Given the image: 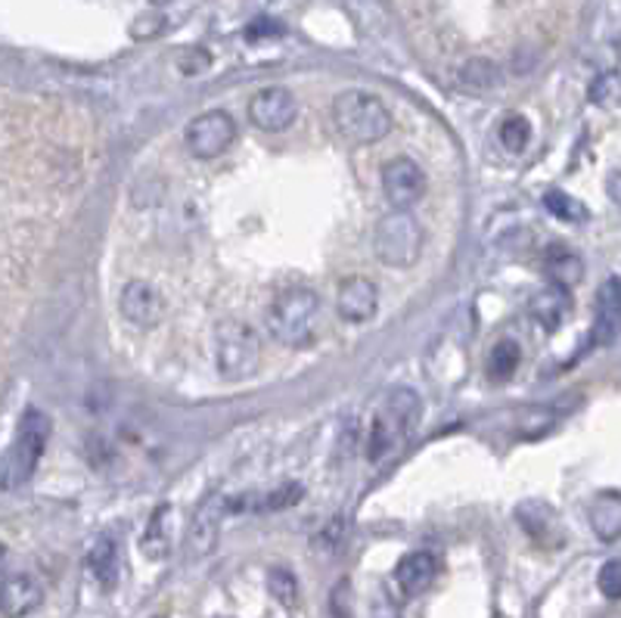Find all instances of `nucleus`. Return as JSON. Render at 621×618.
<instances>
[{
  "label": "nucleus",
  "instance_id": "20",
  "mask_svg": "<svg viewBox=\"0 0 621 618\" xmlns=\"http://www.w3.org/2000/svg\"><path fill=\"white\" fill-rule=\"evenodd\" d=\"M543 271L550 277L553 287H563V290H572L575 283H582L584 277V261L569 249H553L543 261Z\"/></svg>",
  "mask_w": 621,
  "mask_h": 618
},
{
  "label": "nucleus",
  "instance_id": "24",
  "mask_svg": "<svg viewBox=\"0 0 621 618\" xmlns=\"http://www.w3.org/2000/svg\"><path fill=\"white\" fill-rule=\"evenodd\" d=\"M587 97L594 106H602V109H616L621 103V75L619 72H602V75L594 78Z\"/></svg>",
  "mask_w": 621,
  "mask_h": 618
},
{
  "label": "nucleus",
  "instance_id": "2",
  "mask_svg": "<svg viewBox=\"0 0 621 618\" xmlns=\"http://www.w3.org/2000/svg\"><path fill=\"white\" fill-rule=\"evenodd\" d=\"M268 333L286 348H308L320 329V295L308 287L280 292L268 308Z\"/></svg>",
  "mask_w": 621,
  "mask_h": 618
},
{
  "label": "nucleus",
  "instance_id": "25",
  "mask_svg": "<svg viewBox=\"0 0 621 618\" xmlns=\"http://www.w3.org/2000/svg\"><path fill=\"white\" fill-rule=\"evenodd\" d=\"M543 209L553 214V218H560V221H587V209L575 196L563 194V190L543 194Z\"/></svg>",
  "mask_w": 621,
  "mask_h": 618
},
{
  "label": "nucleus",
  "instance_id": "16",
  "mask_svg": "<svg viewBox=\"0 0 621 618\" xmlns=\"http://www.w3.org/2000/svg\"><path fill=\"white\" fill-rule=\"evenodd\" d=\"M572 311V295L569 290L563 287H543L531 295V302H528V314H531V320H538L547 333H553V329L560 327L565 320V314Z\"/></svg>",
  "mask_w": 621,
  "mask_h": 618
},
{
  "label": "nucleus",
  "instance_id": "5",
  "mask_svg": "<svg viewBox=\"0 0 621 618\" xmlns=\"http://www.w3.org/2000/svg\"><path fill=\"white\" fill-rule=\"evenodd\" d=\"M423 228L410 212H391L383 214L376 221L373 231V255L386 265V268H410L420 261L423 252Z\"/></svg>",
  "mask_w": 621,
  "mask_h": 618
},
{
  "label": "nucleus",
  "instance_id": "22",
  "mask_svg": "<svg viewBox=\"0 0 621 618\" xmlns=\"http://www.w3.org/2000/svg\"><path fill=\"white\" fill-rule=\"evenodd\" d=\"M168 513H172L168 506H159L150 525H147V532H143V538H140V550L150 560H165L172 553V535H168V525H165Z\"/></svg>",
  "mask_w": 621,
  "mask_h": 618
},
{
  "label": "nucleus",
  "instance_id": "27",
  "mask_svg": "<svg viewBox=\"0 0 621 618\" xmlns=\"http://www.w3.org/2000/svg\"><path fill=\"white\" fill-rule=\"evenodd\" d=\"M268 591L277 603H283L286 609H292L298 603V581L286 569H273L271 579H268Z\"/></svg>",
  "mask_w": 621,
  "mask_h": 618
},
{
  "label": "nucleus",
  "instance_id": "18",
  "mask_svg": "<svg viewBox=\"0 0 621 618\" xmlns=\"http://www.w3.org/2000/svg\"><path fill=\"white\" fill-rule=\"evenodd\" d=\"M587 516H590V528H594V535H597L600 541L606 544L619 541L621 535L619 491H606V494H600L597 501L590 503Z\"/></svg>",
  "mask_w": 621,
  "mask_h": 618
},
{
  "label": "nucleus",
  "instance_id": "14",
  "mask_svg": "<svg viewBox=\"0 0 621 618\" xmlns=\"http://www.w3.org/2000/svg\"><path fill=\"white\" fill-rule=\"evenodd\" d=\"M621 329V287L619 277H606L597 290V320H594V346H616Z\"/></svg>",
  "mask_w": 621,
  "mask_h": 618
},
{
  "label": "nucleus",
  "instance_id": "3",
  "mask_svg": "<svg viewBox=\"0 0 621 618\" xmlns=\"http://www.w3.org/2000/svg\"><path fill=\"white\" fill-rule=\"evenodd\" d=\"M47 439H50V417L38 407H28L22 413L13 445L0 457V491H16L35 476L47 451Z\"/></svg>",
  "mask_w": 621,
  "mask_h": 618
},
{
  "label": "nucleus",
  "instance_id": "21",
  "mask_svg": "<svg viewBox=\"0 0 621 618\" xmlns=\"http://www.w3.org/2000/svg\"><path fill=\"white\" fill-rule=\"evenodd\" d=\"M457 84H460L464 91H472V94L491 91V88L501 84V66L485 57L469 59V62L460 66V72H457Z\"/></svg>",
  "mask_w": 621,
  "mask_h": 618
},
{
  "label": "nucleus",
  "instance_id": "1",
  "mask_svg": "<svg viewBox=\"0 0 621 618\" xmlns=\"http://www.w3.org/2000/svg\"><path fill=\"white\" fill-rule=\"evenodd\" d=\"M420 395L408 386H398L383 398L379 410L373 413L370 423V460H383L388 454L401 451L420 423Z\"/></svg>",
  "mask_w": 621,
  "mask_h": 618
},
{
  "label": "nucleus",
  "instance_id": "28",
  "mask_svg": "<svg viewBox=\"0 0 621 618\" xmlns=\"http://www.w3.org/2000/svg\"><path fill=\"white\" fill-rule=\"evenodd\" d=\"M597 584H600V594L606 599H619L621 597V562L609 560L600 569L597 575Z\"/></svg>",
  "mask_w": 621,
  "mask_h": 618
},
{
  "label": "nucleus",
  "instance_id": "12",
  "mask_svg": "<svg viewBox=\"0 0 621 618\" xmlns=\"http://www.w3.org/2000/svg\"><path fill=\"white\" fill-rule=\"evenodd\" d=\"M379 311V290L367 277H349L336 292V314L345 324H367Z\"/></svg>",
  "mask_w": 621,
  "mask_h": 618
},
{
  "label": "nucleus",
  "instance_id": "7",
  "mask_svg": "<svg viewBox=\"0 0 621 618\" xmlns=\"http://www.w3.org/2000/svg\"><path fill=\"white\" fill-rule=\"evenodd\" d=\"M184 140H187L190 155H196V159H218L221 153H227L231 143L236 140V121L224 109H209L187 125Z\"/></svg>",
  "mask_w": 621,
  "mask_h": 618
},
{
  "label": "nucleus",
  "instance_id": "30",
  "mask_svg": "<svg viewBox=\"0 0 621 618\" xmlns=\"http://www.w3.org/2000/svg\"><path fill=\"white\" fill-rule=\"evenodd\" d=\"M155 618H162V616H155Z\"/></svg>",
  "mask_w": 621,
  "mask_h": 618
},
{
  "label": "nucleus",
  "instance_id": "19",
  "mask_svg": "<svg viewBox=\"0 0 621 618\" xmlns=\"http://www.w3.org/2000/svg\"><path fill=\"white\" fill-rule=\"evenodd\" d=\"M87 565L94 572V579L99 581V587L113 591L118 584V572H121V562H118V547L109 535L97 538V544L91 547L87 553Z\"/></svg>",
  "mask_w": 621,
  "mask_h": 618
},
{
  "label": "nucleus",
  "instance_id": "29",
  "mask_svg": "<svg viewBox=\"0 0 621 618\" xmlns=\"http://www.w3.org/2000/svg\"><path fill=\"white\" fill-rule=\"evenodd\" d=\"M3 565H7V547L0 544V579H3Z\"/></svg>",
  "mask_w": 621,
  "mask_h": 618
},
{
  "label": "nucleus",
  "instance_id": "26",
  "mask_svg": "<svg viewBox=\"0 0 621 618\" xmlns=\"http://www.w3.org/2000/svg\"><path fill=\"white\" fill-rule=\"evenodd\" d=\"M528 140H531V125H528V118L506 116L504 121H501V143H504L506 153L513 155L525 153Z\"/></svg>",
  "mask_w": 621,
  "mask_h": 618
},
{
  "label": "nucleus",
  "instance_id": "23",
  "mask_svg": "<svg viewBox=\"0 0 621 618\" xmlns=\"http://www.w3.org/2000/svg\"><path fill=\"white\" fill-rule=\"evenodd\" d=\"M523 364V348L519 342H513V339H501V342H494L491 351H488V376L491 380H509L516 370Z\"/></svg>",
  "mask_w": 621,
  "mask_h": 618
},
{
  "label": "nucleus",
  "instance_id": "6",
  "mask_svg": "<svg viewBox=\"0 0 621 618\" xmlns=\"http://www.w3.org/2000/svg\"><path fill=\"white\" fill-rule=\"evenodd\" d=\"M214 364L227 380H249L261 364V339L249 324L224 320L214 329Z\"/></svg>",
  "mask_w": 621,
  "mask_h": 618
},
{
  "label": "nucleus",
  "instance_id": "11",
  "mask_svg": "<svg viewBox=\"0 0 621 618\" xmlns=\"http://www.w3.org/2000/svg\"><path fill=\"white\" fill-rule=\"evenodd\" d=\"M224 513H227V498L218 494V491H212L209 498H202V503L196 506L190 528H187V547H190L194 557H209L218 547Z\"/></svg>",
  "mask_w": 621,
  "mask_h": 618
},
{
  "label": "nucleus",
  "instance_id": "13",
  "mask_svg": "<svg viewBox=\"0 0 621 618\" xmlns=\"http://www.w3.org/2000/svg\"><path fill=\"white\" fill-rule=\"evenodd\" d=\"M44 603V587L35 575L13 572L0 579V613L7 618H25L38 613Z\"/></svg>",
  "mask_w": 621,
  "mask_h": 618
},
{
  "label": "nucleus",
  "instance_id": "10",
  "mask_svg": "<svg viewBox=\"0 0 621 618\" xmlns=\"http://www.w3.org/2000/svg\"><path fill=\"white\" fill-rule=\"evenodd\" d=\"M118 311L128 324L150 329L165 317V295L147 280H131L118 292Z\"/></svg>",
  "mask_w": 621,
  "mask_h": 618
},
{
  "label": "nucleus",
  "instance_id": "8",
  "mask_svg": "<svg viewBox=\"0 0 621 618\" xmlns=\"http://www.w3.org/2000/svg\"><path fill=\"white\" fill-rule=\"evenodd\" d=\"M383 194L395 212H410L426 196V172L408 155H395L383 165Z\"/></svg>",
  "mask_w": 621,
  "mask_h": 618
},
{
  "label": "nucleus",
  "instance_id": "15",
  "mask_svg": "<svg viewBox=\"0 0 621 618\" xmlns=\"http://www.w3.org/2000/svg\"><path fill=\"white\" fill-rule=\"evenodd\" d=\"M435 575H438V560L426 550H413L395 565V581H398L405 597H420L423 591H429Z\"/></svg>",
  "mask_w": 621,
  "mask_h": 618
},
{
  "label": "nucleus",
  "instance_id": "4",
  "mask_svg": "<svg viewBox=\"0 0 621 618\" xmlns=\"http://www.w3.org/2000/svg\"><path fill=\"white\" fill-rule=\"evenodd\" d=\"M330 116L336 131L354 147L379 143L391 131V113L386 109V103L367 91H342L332 100Z\"/></svg>",
  "mask_w": 621,
  "mask_h": 618
},
{
  "label": "nucleus",
  "instance_id": "9",
  "mask_svg": "<svg viewBox=\"0 0 621 618\" xmlns=\"http://www.w3.org/2000/svg\"><path fill=\"white\" fill-rule=\"evenodd\" d=\"M295 118H298V100L290 88L273 84V88H265L249 100V121L258 131L280 135V131L292 128Z\"/></svg>",
  "mask_w": 621,
  "mask_h": 618
},
{
  "label": "nucleus",
  "instance_id": "17",
  "mask_svg": "<svg viewBox=\"0 0 621 618\" xmlns=\"http://www.w3.org/2000/svg\"><path fill=\"white\" fill-rule=\"evenodd\" d=\"M516 520L535 541L553 544L560 541V516L553 506L543 501H525L516 506Z\"/></svg>",
  "mask_w": 621,
  "mask_h": 618
}]
</instances>
